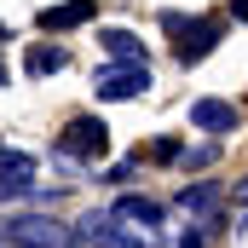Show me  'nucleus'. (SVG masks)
<instances>
[{"mask_svg": "<svg viewBox=\"0 0 248 248\" xmlns=\"http://www.w3.org/2000/svg\"><path fill=\"white\" fill-rule=\"evenodd\" d=\"M0 231L17 248H81V237L52 214H17V219H0Z\"/></svg>", "mask_w": 248, "mask_h": 248, "instance_id": "f257e3e1", "label": "nucleus"}, {"mask_svg": "<svg viewBox=\"0 0 248 248\" xmlns=\"http://www.w3.org/2000/svg\"><path fill=\"white\" fill-rule=\"evenodd\" d=\"M93 93H98L104 104H127V98H144V93H150V58H139V63H127V58L104 63V69H98V81H93Z\"/></svg>", "mask_w": 248, "mask_h": 248, "instance_id": "f03ea898", "label": "nucleus"}, {"mask_svg": "<svg viewBox=\"0 0 248 248\" xmlns=\"http://www.w3.org/2000/svg\"><path fill=\"white\" fill-rule=\"evenodd\" d=\"M75 237L93 243V248H150V243H156V231H127L116 214H87Z\"/></svg>", "mask_w": 248, "mask_h": 248, "instance_id": "7ed1b4c3", "label": "nucleus"}, {"mask_svg": "<svg viewBox=\"0 0 248 248\" xmlns=\"http://www.w3.org/2000/svg\"><path fill=\"white\" fill-rule=\"evenodd\" d=\"M110 150V127L98 116H75L63 127V156H104Z\"/></svg>", "mask_w": 248, "mask_h": 248, "instance_id": "20e7f679", "label": "nucleus"}, {"mask_svg": "<svg viewBox=\"0 0 248 248\" xmlns=\"http://www.w3.org/2000/svg\"><path fill=\"white\" fill-rule=\"evenodd\" d=\"M29 185H35V156L0 150V196H23Z\"/></svg>", "mask_w": 248, "mask_h": 248, "instance_id": "39448f33", "label": "nucleus"}, {"mask_svg": "<svg viewBox=\"0 0 248 248\" xmlns=\"http://www.w3.org/2000/svg\"><path fill=\"white\" fill-rule=\"evenodd\" d=\"M122 225H139V231H156V219H162V202H150V196H139V190H127L122 202L110 208Z\"/></svg>", "mask_w": 248, "mask_h": 248, "instance_id": "423d86ee", "label": "nucleus"}, {"mask_svg": "<svg viewBox=\"0 0 248 248\" xmlns=\"http://www.w3.org/2000/svg\"><path fill=\"white\" fill-rule=\"evenodd\" d=\"M190 127H208V133H231L237 127V110L225 98H196L190 104Z\"/></svg>", "mask_w": 248, "mask_h": 248, "instance_id": "0eeeda50", "label": "nucleus"}, {"mask_svg": "<svg viewBox=\"0 0 248 248\" xmlns=\"http://www.w3.org/2000/svg\"><path fill=\"white\" fill-rule=\"evenodd\" d=\"M219 35H225V23H219V17H208V23H196V29H190V41L179 46V63H196V58H208V52L219 46Z\"/></svg>", "mask_w": 248, "mask_h": 248, "instance_id": "6e6552de", "label": "nucleus"}, {"mask_svg": "<svg viewBox=\"0 0 248 248\" xmlns=\"http://www.w3.org/2000/svg\"><path fill=\"white\" fill-rule=\"evenodd\" d=\"M75 23H93V0H69V6L41 12V29H75Z\"/></svg>", "mask_w": 248, "mask_h": 248, "instance_id": "1a4fd4ad", "label": "nucleus"}, {"mask_svg": "<svg viewBox=\"0 0 248 248\" xmlns=\"http://www.w3.org/2000/svg\"><path fill=\"white\" fill-rule=\"evenodd\" d=\"M98 41H104V52H110V58H127V63H139L144 52H150V46H144V41H139L133 29H104Z\"/></svg>", "mask_w": 248, "mask_h": 248, "instance_id": "9d476101", "label": "nucleus"}, {"mask_svg": "<svg viewBox=\"0 0 248 248\" xmlns=\"http://www.w3.org/2000/svg\"><path fill=\"white\" fill-rule=\"evenodd\" d=\"M63 63H69V58H63V46H46V41L23 52V69H29V75H58Z\"/></svg>", "mask_w": 248, "mask_h": 248, "instance_id": "9b49d317", "label": "nucleus"}, {"mask_svg": "<svg viewBox=\"0 0 248 248\" xmlns=\"http://www.w3.org/2000/svg\"><path fill=\"white\" fill-rule=\"evenodd\" d=\"M179 208H190V214H214V208H219V185H185V190H179Z\"/></svg>", "mask_w": 248, "mask_h": 248, "instance_id": "f8f14e48", "label": "nucleus"}, {"mask_svg": "<svg viewBox=\"0 0 248 248\" xmlns=\"http://www.w3.org/2000/svg\"><path fill=\"white\" fill-rule=\"evenodd\" d=\"M179 248H208V237H202V231H185V237H179Z\"/></svg>", "mask_w": 248, "mask_h": 248, "instance_id": "ddd939ff", "label": "nucleus"}, {"mask_svg": "<svg viewBox=\"0 0 248 248\" xmlns=\"http://www.w3.org/2000/svg\"><path fill=\"white\" fill-rule=\"evenodd\" d=\"M237 208H243V214H248V179H243V185H237Z\"/></svg>", "mask_w": 248, "mask_h": 248, "instance_id": "4468645a", "label": "nucleus"}, {"mask_svg": "<svg viewBox=\"0 0 248 248\" xmlns=\"http://www.w3.org/2000/svg\"><path fill=\"white\" fill-rule=\"evenodd\" d=\"M231 17H248V0H231Z\"/></svg>", "mask_w": 248, "mask_h": 248, "instance_id": "2eb2a0df", "label": "nucleus"}, {"mask_svg": "<svg viewBox=\"0 0 248 248\" xmlns=\"http://www.w3.org/2000/svg\"><path fill=\"white\" fill-rule=\"evenodd\" d=\"M0 81H6V63H0Z\"/></svg>", "mask_w": 248, "mask_h": 248, "instance_id": "dca6fc26", "label": "nucleus"}, {"mask_svg": "<svg viewBox=\"0 0 248 248\" xmlns=\"http://www.w3.org/2000/svg\"><path fill=\"white\" fill-rule=\"evenodd\" d=\"M0 248H6V231H0Z\"/></svg>", "mask_w": 248, "mask_h": 248, "instance_id": "f3484780", "label": "nucleus"}]
</instances>
